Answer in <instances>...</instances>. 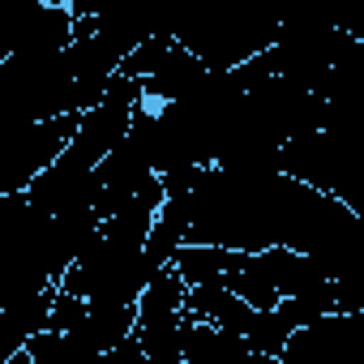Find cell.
I'll return each mask as SVG.
<instances>
[{"label": "cell", "mask_w": 364, "mask_h": 364, "mask_svg": "<svg viewBox=\"0 0 364 364\" xmlns=\"http://www.w3.org/2000/svg\"><path fill=\"white\" fill-rule=\"evenodd\" d=\"M82 124V112H60L48 120H18V124H0V198L31 189V180L48 171L65 146L73 141Z\"/></svg>", "instance_id": "1"}, {"label": "cell", "mask_w": 364, "mask_h": 364, "mask_svg": "<svg viewBox=\"0 0 364 364\" xmlns=\"http://www.w3.org/2000/svg\"><path fill=\"white\" fill-rule=\"evenodd\" d=\"M185 296L189 283L176 262L154 270V279L137 296V338L150 364H185Z\"/></svg>", "instance_id": "2"}, {"label": "cell", "mask_w": 364, "mask_h": 364, "mask_svg": "<svg viewBox=\"0 0 364 364\" xmlns=\"http://www.w3.org/2000/svg\"><path fill=\"white\" fill-rule=\"evenodd\" d=\"M279 364H364V313L330 309L291 330Z\"/></svg>", "instance_id": "3"}, {"label": "cell", "mask_w": 364, "mask_h": 364, "mask_svg": "<svg viewBox=\"0 0 364 364\" xmlns=\"http://www.w3.org/2000/svg\"><path fill=\"white\" fill-rule=\"evenodd\" d=\"M240 360L262 364L245 334H232V330L202 321L185 309V364H240Z\"/></svg>", "instance_id": "4"}, {"label": "cell", "mask_w": 364, "mask_h": 364, "mask_svg": "<svg viewBox=\"0 0 364 364\" xmlns=\"http://www.w3.org/2000/svg\"><path fill=\"white\" fill-rule=\"evenodd\" d=\"M240 253H245V249L193 245V240H189V245H180V253H176L171 262H176V270H180V274H185V283H189V287H198V283H223Z\"/></svg>", "instance_id": "5"}]
</instances>
